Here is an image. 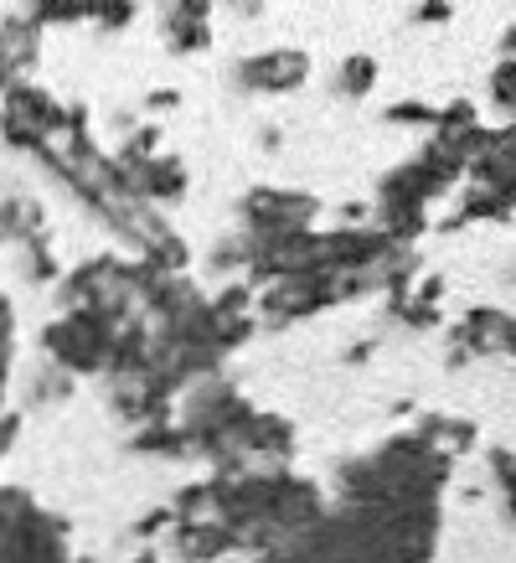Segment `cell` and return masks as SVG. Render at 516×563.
<instances>
[{
    "mask_svg": "<svg viewBox=\"0 0 516 563\" xmlns=\"http://www.w3.org/2000/svg\"><path fill=\"white\" fill-rule=\"evenodd\" d=\"M501 57H516V26H506V36H501Z\"/></svg>",
    "mask_w": 516,
    "mask_h": 563,
    "instance_id": "obj_12",
    "label": "cell"
},
{
    "mask_svg": "<svg viewBox=\"0 0 516 563\" xmlns=\"http://www.w3.org/2000/svg\"><path fill=\"white\" fill-rule=\"evenodd\" d=\"M36 63H42V26L26 21L21 11L0 16V73L16 84V78H26Z\"/></svg>",
    "mask_w": 516,
    "mask_h": 563,
    "instance_id": "obj_3",
    "label": "cell"
},
{
    "mask_svg": "<svg viewBox=\"0 0 516 563\" xmlns=\"http://www.w3.org/2000/svg\"><path fill=\"white\" fill-rule=\"evenodd\" d=\"M114 331H120V325L109 321V316H99V310H63L57 321L42 325V352H47V362H57L63 373L93 377L109 367Z\"/></svg>",
    "mask_w": 516,
    "mask_h": 563,
    "instance_id": "obj_1",
    "label": "cell"
},
{
    "mask_svg": "<svg viewBox=\"0 0 516 563\" xmlns=\"http://www.w3.org/2000/svg\"><path fill=\"white\" fill-rule=\"evenodd\" d=\"M176 103H181V93L160 88V93H150V99H145V109H176Z\"/></svg>",
    "mask_w": 516,
    "mask_h": 563,
    "instance_id": "obj_11",
    "label": "cell"
},
{
    "mask_svg": "<svg viewBox=\"0 0 516 563\" xmlns=\"http://www.w3.org/2000/svg\"><path fill=\"white\" fill-rule=\"evenodd\" d=\"M388 124H429L434 130V109L429 103H393V109H388Z\"/></svg>",
    "mask_w": 516,
    "mask_h": 563,
    "instance_id": "obj_8",
    "label": "cell"
},
{
    "mask_svg": "<svg viewBox=\"0 0 516 563\" xmlns=\"http://www.w3.org/2000/svg\"><path fill=\"white\" fill-rule=\"evenodd\" d=\"M0 352H16V310L5 290H0Z\"/></svg>",
    "mask_w": 516,
    "mask_h": 563,
    "instance_id": "obj_9",
    "label": "cell"
},
{
    "mask_svg": "<svg viewBox=\"0 0 516 563\" xmlns=\"http://www.w3.org/2000/svg\"><path fill=\"white\" fill-rule=\"evenodd\" d=\"M21 16L47 32V26H78V21H88V5L83 0H26Z\"/></svg>",
    "mask_w": 516,
    "mask_h": 563,
    "instance_id": "obj_5",
    "label": "cell"
},
{
    "mask_svg": "<svg viewBox=\"0 0 516 563\" xmlns=\"http://www.w3.org/2000/svg\"><path fill=\"white\" fill-rule=\"evenodd\" d=\"M310 78V57L294 47H274L258 52V57H243L238 63V88L243 93H290Z\"/></svg>",
    "mask_w": 516,
    "mask_h": 563,
    "instance_id": "obj_2",
    "label": "cell"
},
{
    "mask_svg": "<svg viewBox=\"0 0 516 563\" xmlns=\"http://www.w3.org/2000/svg\"><path fill=\"white\" fill-rule=\"evenodd\" d=\"M135 563H160V553H150V548H145V553H135Z\"/></svg>",
    "mask_w": 516,
    "mask_h": 563,
    "instance_id": "obj_13",
    "label": "cell"
},
{
    "mask_svg": "<svg viewBox=\"0 0 516 563\" xmlns=\"http://www.w3.org/2000/svg\"><path fill=\"white\" fill-rule=\"evenodd\" d=\"M455 11H449V0H418V11H413V21H449Z\"/></svg>",
    "mask_w": 516,
    "mask_h": 563,
    "instance_id": "obj_10",
    "label": "cell"
},
{
    "mask_svg": "<svg viewBox=\"0 0 516 563\" xmlns=\"http://www.w3.org/2000/svg\"><path fill=\"white\" fill-rule=\"evenodd\" d=\"M485 465H491V476H496L501 522H512V528H516V455H512V450H491V455H485Z\"/></svg>",
    "mask_w": 516,
    "mask_h": 563,
    "instance_id": "obj_6",
    "label": "cell"
},
{
    "mask_svg": "<svg viewBox=\"0 0 516 563\" xmlns=\"http://www.w3.org/2000/svg\"><path fill=\"white\" fill-rule=\"evenodd\" d=\"M72 388H78V377L63 373L57 362H32L26 373H21V404L26 409H57V404H68Z\"/></svg>",
    "mask_w": 516,
    "mask_h": 563,
    "instance_id": "obj_4",
    "label": "cell"
},
{
    "mask_svg": "<svg viewBox=\"0 0 516 563\" xmlns=\"http://www.w3.org/2000/svg\"><path fill=\"white\" fill-rule=\"evenodd\" d=\"M223 563H227V559H223Z\"/></svg>",
    "mask_w": 516,
    "mask_h": 563,
    "instance_id": "obj_15",
    "label": "cell"
},
{
    "mask_svg": "<svg viewBox=\"0 0 516 563\" xmlns=\"http://www.w3.org/2000/svg\"><path fill=\"white\" fill-rule=\"evenodd\" d=\"M5 84H11V78H5V73H0V93H5Z\"/></svg>",
    "mask_w": 516,
    "mask_h": 563,
    "instance_id": "obj_14",
    "label": "cell"
},
{
    "mask_svg": "<svg viewBox=\"0 0 516 563\" xmlns=\"http://www.w3.org/2000/svg\"><path fill=\"white\" fill-rule=\"evenodd\" d=\"M372 84H378V63L372 57H346L341 73H336V93L341 99H367Z\"/></svg>",
    "mask_w": 516,
    "mask_h": 563,
    "instance_id": "obj_7",
    "label": "cell"
}]
</instances>
